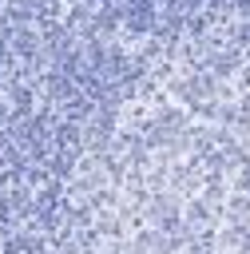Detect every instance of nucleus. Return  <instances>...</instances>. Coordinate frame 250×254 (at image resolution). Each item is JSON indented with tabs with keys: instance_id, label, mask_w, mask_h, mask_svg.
<instances>
[]
</instances>
